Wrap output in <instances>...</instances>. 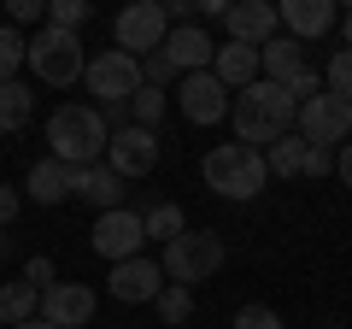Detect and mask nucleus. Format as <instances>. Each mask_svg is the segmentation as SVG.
Masks as SVG:
<instances>
[{
    "instance_id": "6e6552de",
    "label": "nucleus",
    "mask_w": 352,
    "mask_h": 329,
    "mask_svg": "<svg viewBox=\"0 0 352 329\" xmlns=\"http://www.w3.org/2000/svg\"><path fill=\"white\" fill-rule=\"evenodd\" d=\"M94 253L106 259V265H124V259H141V247H147V229H141V212H129V206H118V212H100L94 217Z\"/></svg>"
},
{
    "instance_id": "bb28decb",
    "label": "nucleus",
    "mask_w": 352,
    "mask_h": 329,
    "mask_svg": "<svg viewBox=\"0 0 352 329\" xmlns=\"http://www.w3.org/2000/svg\"><path fill=\"white\" fill-rule=\"evenodd\" d=\"M153 306H159V317L176 329V323H188V317H194V288H176V282H164Z\"/></svg>"
},
{
    "instance_id": "a19ab883",
    "label": "nucleus",
    "mask_w": 352,
    "mask_h": 329,
    "mask_svg": "<svg viewBox=\"0 0 352 329\" xmlns=\"http://www.w3.org/2000/svg\"><path fill=\"white\" fill-rule=\"evenodd\" d=\"M329 329H340V323H329Z\"/></svg>"
},
{
    "instance_id": "20e7f679",
    "label": "nucleus",
    "mask_w": 352,
    "mask_h": 329,
    "mask_svg": "<svg viewBox=\"0 0 352 329\" xmlns=\"http://www.w3.org/2000/svg\"><path fill=\"white\" fill-rule=\"evenodd\" d=\"M229 247L217 229H182V235L164 247V282H176V288H194V282H212L217 270H223Z\"/></svg>"
},
{
    "instance_id": "b1692460",
    "label": "nucleus",
    "mask_w": 352,
    "mask_h": 329,
    "mask_svg": "<svg viewBox=\"0 0 352 329\" xmlns=\"http://www.w3.org/2000/svg\"><path fill=\"white\" fill-rule=\"evenodd\" d=\"M264 164H270V177H300V171H305V141L288 129L282 141H270V147H264Z\"/></svg>"
},
{
    "instance_id": "7ed1b4c3",
    "label": "nucleus",
    "mask_w": 352,
    "mask_h": 329,
    "mask_svg": "<svg viewBox=\"0 0 352 329\" xmlns=\"http://www.w3.org/2000/svg\"><path fill=\"white\" fill-rule=\"evenodd\" d=\"M200 177H206V189H212L217 200H252V194H264V182H270V164H264V153L247 147V141H223V147L206 153Z\"/></svg>"
},
{
    "instance_id": "72a5a7b5",
    "label": "nucleus",
    "mask_w": 352,
    "mask_h": 329,
    "mask_svg": "<svg viewBox=\"0 0 352 329\" xmlns=\"http://www.w3.org/2000/svg\"><path fill=\"white\" fill-rule=\"evenodd\" d=\"M335 171V147H305V171L300 177H329Z\"/></svg>"
},
{
    "instance_id": "f257e3e1",
    "label": "nucleus",
    "mask_w": 352,
    "mask_h": 329,
    "mask_svg": "<svg viewBox=\"0 0 352 329\" xmlns=\"http://www.w3.org/2000/svg\"><path fill=\"white\" fill-rule=\"evenodd\" d=\"M106 129L100 106H82V100H65L47 112V159L71 164V171H88V164H106Z\"/></svg>"
},
{
    "instance_id": "a878e982",
    "label": "nucleus",
    "mask_w": 352,
    "mask_h": 329,
    "mask_svg": "<svg viewBox=\"0 0 352 329\" xmlns=\"http://www.w3.org/2000/svg\"><path fill=\"white\" fill-rule=\"evenodd\" d=\"M164 89H153V83H141L135 94H129V124H141V129H159V118H164Z\"/></svg>"
},
{
    "instance_id": "cd10ccee",
    "label": "nucleus",
    "mask_w": 352,
    "mask_h": 329,
    "mask_svg": "<svg viewBox=\"0 0 352 329\" xmlns=\"http://www.w3.org/2000/svg\"><path fill=\"white\" fill-rule=\"evenodd\" d=\"M88 18H94V6H88V0H47V24H53V30H71V36H82Z\"/></svg>"
},
{
    "instance_id": "4c0bfd02",
    "label": "nucleus",
    "mask_w": 352,
    "mask_h": 329,
    "mask_svg": "<svg viewBox=\"0 0 352 329\" xmlns=\"http://www.w3.org/2000/svg\"><path fill=\"white\" fill-rule=\"evenodd\" d=\"M340 30H346V47H352V6H346V12H340Z\"/></svg>"
},
{
    "instance_id": "473e14b6",
    "label": "nucleus",
    "mask_w": 352,
    "mask_h": 329,
    "mask_svg": "<svg viewBox=\"0 0 352 329\" xmlns=\"http://www.w3.org/2000/svg\"><path fill=\"white\" fill-rule=\"evenodd\" d=\"M24 282H30V288H41V294H47V288H53V259H47V253H36V259L24 265Z\"/></svg>"
},
{
    "instance_id": "c9c22d12",
    "label": "nucleus",
    "mask_w": 352,
    "mask_h": 329,
    "mask_svg": "<svg viewBox=\"0 0 352 329\" xmlns=\"http://www.w3.org/2000/svg\"><path fill=\"white\" fill-rule=\"evenodd\" d=\"M18 206H24V200H18V189H6V182H0V229L18 217Z\"/></svg>"
},
{
    "instance_id": "c85d7f7f",
    "label": "nucleus",
    "mask_w": 352,
    "mask_h": 329,
    "mask_svg": "<svg viewBox=\"0 0 352 329\" xmlns=\"http://www.w3.org/2000/svg\"><path fill=\"white\" fill-rule=\"evenodd\" d=\"M323 89L335 94V100H352V47H340L335 59L323 65Z\"/></svg>"
},
{
    "instance_id": "f3484780",
    "label": "nucleus",
    "mask_w": 352,
    "mask_h": 329,
    "mask_svg": "<svg viewBox=\"0 0 352 329\" xmlns=\"http://www.w3.org/2000/svg\"><path fill=\"white\" fill-rule=\"evenodd\" d=\"M71 194L94 212H118L124 206V177L112 164H88V171H71Z\"/></svg>"
},
{
    "instance_id": "f8f14e48",
    "label": "nucleus",
    "mask_w": 352,
    "mask_h": 329,
    "mask_svg": "<svg viewBox=\"0 0 352 329\" xmlns=\"http://www.w3.org/2000/svg\"><path fill=\"white\" fill-rule=\"evenodd\" d=\"M294 136L305 141V147H340L346 141V118H340V100L335 94H311V100L300 106V118H294Z\"/></svg>"
},
{
    "instance_id": "6ab92c4d",
    "label": "nucleus",
    "mask_w": 352,
    "mask_h": 329,
    "mask_svg": "<svg viewBox=\"0 0 352 329\" xmlns=\"http://www.w3.org/2000/svg\"><path fill=\"white\" fill-rule=\"evenodd\" d=\"M212 76L217 83H223V89H252V83H258V47H241V41H223V47H217V59H212Z\"/></svg>"
},
{
    "instance_id": "dca6fc26",
    "label": "nucleus",
    "mask_w": 352,
    "mask_h": 329,
    "mask_svg": "<svg viewBox=\"0 0 352 329\" xmlns=\"http://www.w3.org/2000/svg\"><path fill=\"white\" fill-rule=\"evenodd\" d=\"M276 12H282V30H288L294 41H317V36H329V30L340 24L335 0H282Z\"/></svg>"
},
{
    "instance_id": "2f4dec72",
    "label": "nucleus",
    "mask_w": 352,
    "mask_h": 329,
    "mask_svg": "<svg viewBox=\"0 0 352 329\" xmlns=\"http://www.w3.org/2000/svg\"><path fill=\"white\" fill-rule=\"evenodd\" d=\"M141 76H147L153 89H164V83H176V65L164 59V53H147V59H141Z\"/></svg>"
},
{
    "instance_id": "1a4fd4ad",
    "label": "nucleus",
    "mask_w": 352,
    "mask_h": 329,
    "mask_svg": "<svg viewBox=\"0 0 352 329\" xmlns=\"http://www.w3.org/2000/svg\"><path fill=\"white\" fill-rule=\"evenodd\" d=\"M176 106H182V118H188V124H223L229 118V89L223 83H217L212 71H194V76H182V83H176Z\"/></svg>"
},
{
    "instance_id": "f03ea898",
    "label": "nucleus",
    "mask_w": 352,
    "mask_h": 329,
    "mask_svg": "<svg viewBox=\"0 0 352 329\" xmlns=\"http://www.w3.org/2000/svg\"><path fill=\"white\" fill-rule=\"evenodd\" d=\"M294 118H300V106H294V94L282 89V83H252V89L235 94V106H229V124H235V141H247V147H270V141H282L294 129Z\"/></svg>"
},
{
    "instance_id": "f704fd0d",
    "label": "nucleus",
    "mask_w": 352,
    "mask_h": 329,
    "mask_svg": "<svg viewBox=\"0 0 352 329\" xmlns=\"http://www.w3.org/2000/svg\"><path fill=\"white\" fill-rule=\"evenodd\" d=\"M288 94H294V106H305L311 94H323V83H317V71H300V76L288 83Z\"/></svg>"
},
{
    "instance_id": "5701e85b",
    "label": "nucleus",
    "mask_w": 352,
    "mask_h": 329,
    "mask_svg": "<svg viewBox=\"0 0 352 329\" xmlns=\"http://www.w3.org/2000/svg\"><path fill=\"white\" fill-rule=\"evenodd\" d=\"M141 229H147V241H164V247H170V241L188 229V217H182V206H176V200H159V206L141 212Z\"/></svg>"
},
{
    "instance_id": "9b49d317",
    "label": "nucleus",
    "mask_w": 352,
    "mask_h": 329,
    "mask_svg": "<svg viewBox=\"0 0 352 329\" xmlns=\"http://www.w3.org/2000/svg\"><path fill=\"white\" fill-rule=\"evenodd\" d=\"M159 288H164V265H159V259H147V253L112 265V277H106V294L124 300V306H153V300H159Z\"/></svg>"
},
{
    "instance_id": "aec40b11",
    "label": "nucleus",
    "mask_w": 352,
    "mask_h": 329,
    "mask_svg": "<svg viewBox=\"0 0 352 329\" xmlns=\"http://www.w3.org/2000/svg\"><path fill=\"white\" fill-rule=\"evenodd\" d=\"M24 189H30V200H36V206H59V200H71V164H59V159H36V164H30V177H24Z\"/></svg>"
},
{
    "instance_id": "39448f33",
    "label": "nucleus",
    "mask_w": 352,
    "mask_h": 329,
    "mask_svg": "<svg viewBox=\"0 0 352 329\" xmlns=\"http://www.w3.org/2000/svg\"><path fill=\"white\" fill-rule=\"evenodd\" d=\"M24 65L36 71V83H47V89H71V83H82V71H88L82 36L41 24L36 36H30V59H24Z\"/></svg>"
},
{
    "instance_id": "0eeeda50",
    "label": "nucleus",
    "mask_w": 352,
    "mask_h": 329,
    "mask_svg": "<svg viewBox=\"0 0 352 329\" xmlns=\"http://www.w3.org/2000/svg\"><path fill=\"white\" fill-rule=\"evenodd\" d=\"M112 36H118V47H124L129 59H147V53L164 47V36H170V18H164L159 0H129L124 12L112 18Z\"/></svg>"
},
{
    "instance_id": "9d476101",
    "label": "nucleus",
    "mask_w": 352,
    "mask_h": 329,
    "mask_svg": "<svg viewBox=\"0 0 352 329\" xmlns=\"http://www.w3.org/2000/svg\"><path fill=\"white\" fill-rule=\"evenodd\" d=\"M106 164H112L118 177H147L153 164H159V129H141V124H124L112 129V141H106Z\"/></svg>"
},
{
    "instance_id": "ddd939ff",
    "label": "nucleus",
    "mask_w": 352,
    "mask_h": 329,
    "mask_svg": "<svg viewBox=\"0 0 352 329\" xmlns=\"http://www.w3.org/2000/svg\"><path fill=\"white\" fill-rule=\"evenodd\" d=\"M223 30L229 41H241V47H264V41L282 36V12L270 6V0H235L223 12Z\"/></svg>"
},
{
    "instance_id": "58836bf2",
    "label": "nucleus",
    "mask_w": 352,
    "mask_h": 329,
    "mask_svg": "<svg viewBox=\"0 0 352 329\" xmlns=\"http://www.w3.org/2000/svg\"><path fill=\"white\" fill-rule=\"evenodd\" d=\"M340 118H346V141H352V100H340Z\"/></svg>"
},
{
    "instance_id": "4be33fe9",
    "label": "nucleus",
    "mask_w": 352,
    "mask_h": 329,
    "mask_svg": "<svg viewBox=\"0 0 352 329\" xmlns=\"http://www.w3.org/2000/svg\"><path fill=\"white\" fill-rule=\"evenodd\" d=\"M30 317H41V288H30L24 277L0 282V323L18 329V323H30Z\"/></svg>"
},
{
    "instance_id": "a211bd4d",
    "label": "nucleus",
    "mask_w": 352,
    "mask_h": 329,
    "mask_svg": "<svg viewBox=\"0 0 352 329\" xmlns=\"http://www.w3.org/2000/svg\"><path fill=\"white\" fill-rule=\"evenodd\" d=\"M258 71H264V83H282V89H288L300 71H311V65H305V41H294V36L264 41L258 47Z\"/></svg>"
},
{
    "instance_id": "423d86ee",
    "label": "nucleus",
    "mask_w": 352,
    "mask_h": 329,
    "mask_svg": "<svg viewBox=\"0 0 352 329\" xmlns=\"http://www.w3.org/2000/svg\"><path fill=\"white\" fill-rule=\"evenodd\" d=\"M82 83H88V94H94L100 106H124L129 94L147 83V76H141V59H129L124 47H106V53H94V59H88Z\"/></svg>"
},
{
    "instance_id": "e433bc0d",
    "label": "nucleus",
    "mask_w": 352,
    "mask_h": 329,
    "mask_svg": "<svg viewBox=\"0 0 352 329\" xmlns=\"http://www.w3.org/2000/svg\"><path fill=\"white\" fill-rule=\"evenodd\" d=\"M335 177L352 189V141H340V147H335Z\"/></svg>"
},
{
    "instance_id": "ea45409f",
    "label": "nucleus",
    "mask_w": 352,
    "mask_h": 329,
    "mask_svg": "<svg viewBox=\"0 0 352 329\" xmlns=\"http://www.w3.org/2000/svg\"><path fill=\"white\" fill-rule=\"evenodd\" d=\"M18 329H53V323H47V317H30V323H18Z\"/></svg>"
},
{
    "instance_id": "412c9836",
    "label": "nucleus",
    "mask_w": 352,
    "mask_h": 329,
    "mask_svg": "<svg viewBox=\"0 0 352 329\" xmlns=\"http://www.w3.org/2000/svg\"><path fill=\"white\" fill-rule=\"evenodd\" d=\"M36 118V89L24 76L18 83H0V136H18V129Z\"/></svg>"
},
{
    "instance_id": "7c9ffc66",
    "label": "nucleus",
    "mask_w": 352,
    "mask_h": 329,
    "mask_svg": "<svg viewBox=\"0 0 352 329\" xmlns=\"http://www.w3.org/2000/svg\"><path fill=\"white\" fill-rule=\"evenodd\" d=\"M6 18H12V30H18V24H36V30H41V18H47V0H12V6H6Z\"/></svg>"
},
{
    "instance_id": "4468645a",
    "label": "nucleus",
    "mask_w": 352,
    "mask_h": 329,
    "mask_svg": "<svg viewBox=\"0 0 352 329\" xmlns=\"http://www.w3.org/2000/svg\"><path fill=\"white\" fill-rule=\"evenodd\" d=\"M94 306H100V294L88 288V282H53V288L41 294V317H47L53 329H82L88 317H94Z\"/></svg>"
},
{
    "instance_id": "393cba45",
    "label": "nucleus",
    "mask_w": 352,
    "mask_h": 329,
    "mask_svg": "<svg viewBox=\"0 0 352 329\" xmlns=\"http://www.w3.org/2000/svg\"><path fill=\"white\" fill-rule=\"evenodd\" d=\"M24 59H30V36L12 30V24H0V83H18Z\"/></svg>"
},
{
    "instance_id": "c756f323",
    "label": "nucleus",
    "mask_w": 352,
    "mask_h": 329,
    "mask_svg": "<svg viewBox=\"0 0 352 329\" xmlns=\"http://www.w3.org/2000/svg\"><path fill=\"white\" fill-rule=\"evenodd\" d=\"M229 329H288V323H282V317L270 312V306H241Z\"/></svg>"
},
{
    "instance_id": "2eb2a0df",
    "label": "nucleus",
    "mask_w": 352,
    "mask_h": 329,
    "mask_svg": "<svg viewBox=\"0 0 352 329\" xmlns=\"http://www.w3.org/2000/svg\"><path fill=\"white\" fill-rule=\"evenodd\" d=\"M164 59L176 65V76H194V71H212V59H217V41L206 36L200 24H176L170 36H164Z\"/></svg>"
}]
</instances>
